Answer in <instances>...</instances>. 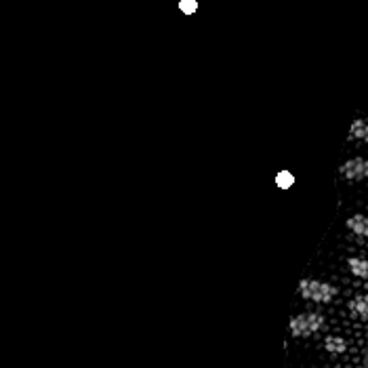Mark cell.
<instances>
[{"label": "cell", "mask_w": 368, "mask_h": 368, "mask_svg": "<svg viewBox=\"0 0 368 368\" xmlns=\"http://www.w3.org/2000/svg\"><path fill=\"white\" fill-rule=\"evenodd\" d=\"M301 292L309 299H315V301H328L332 297V288L328 284H322V282H313V280H303L301 284Z\"/></svg>", "instance_id": "obj_1"}, {"label": "cell", "mask_w": 368, "mask_h": 368, "mask_svg": "<svg viewBox=\"0 0 368 368\" xmlns=\"http://www.w3.org/2000/svg\"><path fill=\"white\" fill-rule=\"evenodd\" d=\"M341 173H343V177L352 179V181L364 179V177H368V162L364 160V158H354V160H349V162L343 164Z\"/></svg>", "instance_id": "obj_2"}, {"label": "cell", "mask_w": 368, "mask_h": 368, "mask_svg": "<svg viewBox=\"0 0 368 368\" xmlns=\"http://www.w3.org/2000/svg\"><path fill=\"white\" fill-rule=\"evenodd\" d=\"M347 227L358 236H368V219L364 215H354L347 221Z\"/></svg>", "instance_id": "obj_3"}, {"label": "cell", "mask_w": 368, "mask_h": 368, "mask_svg": "<svg viewBox=\"0 0 368 368\" xmlns=\"http://www.w3.org/2000/svg\"><path fill=\"white\" fill-rule=\"evenodd\" d=\"M318 322H320V318H315V315H301L299 320H295V328H299V326H303L301 330H299V335H305V332H309V330H313L315 326H318Z\"/></svg>", "instance_id": "obj_4"}, {"label": "cell", "mask_w": 368, "mask_h": 368, "mask_svg": "<svg viewBox=\"0 0 368 368\" xmlns=\"http://www.w3.org/2000/svg\"><path fill=\"white\" fill-rule=\"evenodd\" d=\"M352 137L364 139V141H368V120L360 118V120L354 122V125H352Z\"/></svg>", "instance_id": "obj_5"}, {"label": "cell", "mask_w": 368, "mask_h": 368, "mask_svg": "<svg viewBox=\"0 0 368 368\" xmlns=\"http://www.w3.org/2000/svg\"><path fill=\"white\" fill-rule=\"evenodd\" d=\"M349 267H352V272L356 276H366L368 274V263H366V259H360V257L349 259Z\"/></svg>", "instance_id": "obj_6"}, {"label": "cell", "mask_w": 368, "mask_h": 368, "mask_svg": "<svg viewBox=\"0 0 368 368\" xmlns=\"http://www.w3.org/2000/svg\"><path fill=\"white\" fill-rule=\"evenodd\" d=\"M292 181H295V177L288 173V170H282V173H278V177H276V183L280 185V187H284V189H288L290 185H292Z\"/></svg>", "instance_id": "obj_7"}, {"label": "cell", "mask_w": 368, "mask_h": 368, "mask_svg": "<svg viewBox=\"0 0 368 368\" xmlns=\"http://www.w3.org/2000/svg\"><path fill=\"white\" fill-rule=\"evenodd\" d=\"M179 9H181L185 15H191V13L198 9V3H196V0H181V3H179Z\"/></svg>", "instance_id": "obj_8"}, {"label": "cell", "mask_w": 368, "mask_h": 368, "mask_svg": "<svg viewBox=\"0 0 368 368\" xmlns=\"http://www.w3.org/2000/svg\"><path fill=\"white\" fill-rule=\"evenodd\" d=\"M354 309L360 313H368V297H358L354 301Z\"/></svg>", "instance_id": "obj_9"}]
</instances>
